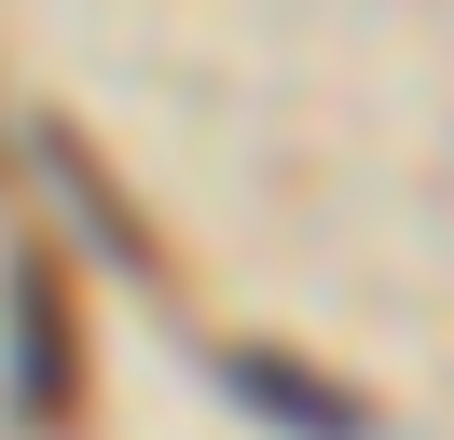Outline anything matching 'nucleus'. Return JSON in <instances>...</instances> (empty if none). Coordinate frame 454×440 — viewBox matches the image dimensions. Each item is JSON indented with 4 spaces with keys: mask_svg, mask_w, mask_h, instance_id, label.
I'll list each match as a JSON object with an SVG mask.
<instances>
[{
    "mask_svg": "<svg viewBox=\"0 0 454 440\" xmlns=\"http://www.w3.org/2000/svg\"><path fill=\"white\" fill-rule=\"evenodd\" d=\"M221 385L248 412H276V427H303V440H372V399H358V385L303 372V358H276V344H221Z\"/></svg>",
    "mask_w": 454,
    "mask_h": 440,
    "instance_id": "f03ea898",
    "label": "nucleus"
},
{
    "mask_svg": "<svg viewBox=\"0 0 454 440\" xmlns=\"http://www.w3.org/2000/svg\"><path fill=\"white\" fill-rule=\"evenodd\" d=\"M69 385H83L69 275H56V248H14V399H28V412H69Z\"/></svg>",
    "mask_w": 454,
    "mask_h": 440,
    "instance_id": "f257e3e1",
    "label": "nucleus"
}]
</instances>
